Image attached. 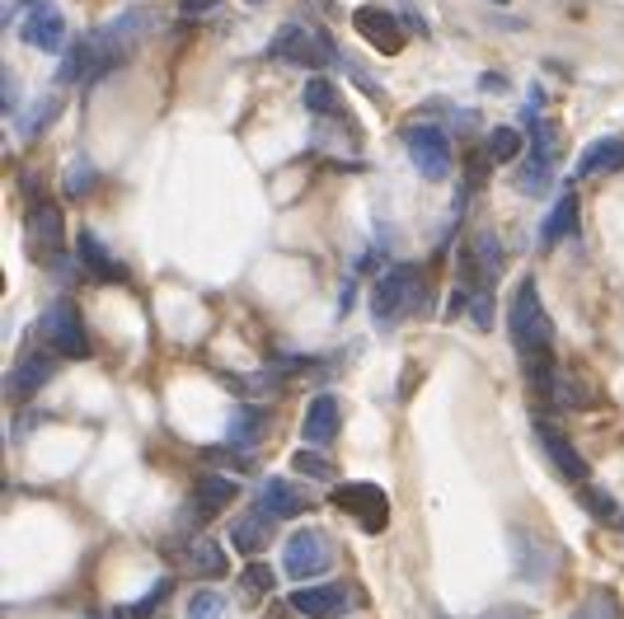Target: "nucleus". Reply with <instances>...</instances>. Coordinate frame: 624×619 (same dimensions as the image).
<instances>
[{
  "label": "nucleus",
  "instance_id": "8",
  "mask_svg": "<svg viewBox=\"0 0 624 619\" xmlns=\"http://www.w3.org/2000/svg\"><path fill=\"white\" fill-rule=\"evenodd\" d=\"M334 507L353 516L366 535H381L389 526V497H385L381 484H372V478H353V484L334 488Z\"/></svg>",
  "mask_w": 624,
  "mask_h": 619
},
{
  "label": "nucleus",
  "instance_id": "3",
  "mask_svg": "<svg viewBox=\"0 0 624 619\" xmlns=\"http://www.w3.org/2000/svg\"><path fill=\"white\" fill-rule=\"evenodd\" d=\"M408 306H423V272L408 268V264L385 268L372 282V314H376V324H395Z\"/></svg>",
  "mask_w": 624,
  "mask_h": 619
},
{
  "label": "nucleus",
  "instance_id": "38",
  "mask_svg": "<svg viewBox=\"0 0 624 619\" xmlns=\"http://www.w3.org/2000/svg\"><path fill=\"white\" fill-rule=\"evenodd\" d=\"M207 461L211 465H226V470H245V461H240V455H230V451H207Z\"/></svg>",
  "mask_w": 624,
  "mask_h": 619
},
{
  "label": "nucleus",
  "instance_id": "35",
  "mask_svg": "<svg viewBox=\"0 0 624 619\" xmlns=\"http://www.w3.org/2000/svg\"><path fill=\"white\" fill-rule=\"evenodd\" d=\"M165 591H169V582H165V577H160V582H155V587H150V591L142 596V601H136V606L127 610V619H146V615H150L155 606H160V601H165Z\"/></svg>",
  "mask_w": 624,
  "mask_h": 619
},
{
  "label": "nucleus",
  "instance_id": "2",
  "mask_svg": "<svg viewBox=\"0 0 624 619\" xmlns=\"http://www.w3.org/2000/svg\"><path fill=\"white\" fill-rule=\"evenodd\" d=\"M132 29H146V14H123V19H113V24L85 33L81 43H71V52L62 56V71H56V85H85L94 75L118 71L136 52V38H142Z\"/></svg>",
  "mask_w": 624,
  "mask_h": 619
},
{
  "label": "nucleus",
  "instance_id": "27",
  "mask_svg": "<svg viewBox=\"0 0 624 619\" xmlns=\"http://www.w3.org/2000/svg\"><path fill=\"white\" fill-rule=\"evenodd\" d=\"M526 146L531 142H526V132H517V127H493L489 132V159L493 165H512V159H521Z\"/></svg>",
  "mask_w": 624,
  "mask_h": 619
},
{
  "label": "nucleus",
  "instance_id": "7",
  "mask_svg": "<svg viewBox=\"0 0 624 619\" xmlns=\"http://www.w3.org/2000/svg\"><path fill=\"white\" fill-rule=\"evenodd\" d=\"M329 564H334V545H329V535L315 530V526L297 530L282 545V572L291 577V582H310V577L329 572Z\"/></svg>",
  "mask_w": 624,
  "mask_h": 619
},
{
  "label": "nucleus",
  "instance_id": "29",
  "mask_svg": "<svg viewBox=\"0 0 624 619\" xmlns=\"http://www.w3.org/2000/svg\"><path fill=\"white\" fill-rule=\"evenodd\" d=\"M263 423H268V413H263V409H240L236 417H230V446H249V442H259Z\"/></svg>",
  "mask_w": 624,
  "mask_h": 619
},
{
  "label": "nucleus",
  "instance_id": "5",
  "mask_svg": "<svg viewBox=\"0 0 624 619\" xmlns=\"http://www.w3.org/2000/svg\"><path fill=\"white\" fill-rule=\"evenodd\" d=\"M38 333L48 338V348L56 357H75V362H85L90 357V333H85V319L81 310H75L71 296H62V301H52L43 324H38Z\"/></svg>",
  "mask_w": 624,
  "mask_h": 619
},
{
  "label": "nucleus",
  "instance_id": "31",
  "mask_svg": "<svg viewBox=\"0 0 624 619\" xmlns=\"http://www.w3.org/2000/svg\"><path fill=\"white\" fill-rule=\"evenodd\" d=\"M188 619H226V596L211 591V587L193 591L188 596Z\"/></svg>",
  "mask_w": 624,
  "mask_h": 619
},
{
  "label": "nucleus",
  "instance_id": "15",
  "mask_svg": "<svg viewBox=\"0 0 624 619\" xmlns=\"http://www.w3.org/2000/svg\"><path fill=\"white\" fill-rule=\"evenodd\" d=\"M24 38L29 48H38V52H66V19L56 14L48 0H38V6L29 10V19H24Z\"/></svg>",
  "mask_w": 624,
  "mask_h": 619
},
{
  "label": "nucleus",
  "instance_id": "10",
  "mask_svg": "<svg viewBox=\"0 0 624 619\" xmlns=\"http://www.w3.org/2000/svg\"><path fill=\"white\" fill-rule=\"evenodd\" d=\"M29 249L43 258H62L66 249V221H62V207L56 203H33L29 207Z\"/></svg>",
  "mask_w": 624,
  "mask_h": 619
},
{
  "label": "nucleus",
  "instance_id": "20",
  "mask_svg": "<svg viewBox=\"0 0 624 619\" xmlns=\"http://www.w3.org/2000/svg\"><path fill=\"white\" fill-rule=\"evenodd\" d=\"M620 169H624V136H601L578 159V178H601V174H620Z\"/></svg>",
  "mask_w": 624,
  "mask_h": 619
},
{
  "label": "nucleus",
  "instance_id": "4",
  "mask_svg": "<svg viewBox=\"0 0 624 619\" xmlns=\"http://www.w3.org/2000/svg\"><path fill=\"white\" fill-rule=\"evenodd\" d=\"M268 56L272 62H287V66H301V71H324L329 62H334V43H329L324 33L305 29V24H282Z\"/></svg>",
  "mask_w": 624,
  "mask_h": 619
},
{
  "label": "nucleus",
  "instance_id": "36",
  "mask_svg": "<svg viewBox=\"0 0 624 619\" xmlns=\"http://www.w3.org/2000/svg\"><path fill=\"white\" fill-rule=\"evenodd\" d=\"M90 165H85V159H81V165H75V169H66V193H75V197H81L85 188H90Z\"/></svg>",
  "mask_w": 624,
  "mask_h": 619
},
{
  "label": "nucleus",
  "instance_id": "17",
  "mask_svg": "<svg viewBox=\"0 0 624 619\" xmlns=\"http://www.w3.org/2000/svg\"><path fill=\"white\" fill-rule=\"evenodd\" d=\"M75 254H81V264L90 277H100V282H127V268L113 258V249L100 245V235L94 230H81L75 235Z\"/></svg>",
  "mask_w": 624,
  "mask_h": 619
},
{
  "label": "nucleus",
  "instance_id": "28",
  "mask_svg": "<svg viewBox=\"0 0 624 619\" xmlns=\"http://www.w3.org/2000/svg\"><path fill=\"white\" fill-rule=\"evenodd\" d=\"M573 619H624V615H620V596H615L611 587H596V591H587V596L578 601Z\"/></svg>",
  "mask_w": 624,
  "mask_h": 619
},
{
  "label": "nucleus",
  "instance_id": "40",
  "mask_svg": "<svg viewBox=\"0 0 624 619\" xmlns=\"http://www.w3.org/2000/svg\"><path fill=\"white\" fill-rule=\"evenodd\" d=\"M6 113H14V80H10V71H6Z\"/></svg>",
  "mask_w": 624,
  "mask_h": 619
},
{
  "label": "nucleus",
  "instance_id": "24",
  "mask_svg": "<svg viewBox=\"0 0 624 619\" xmlns=\"http://www.w3.org/2000/svg\"><path fill=\"white\" fill-rule=\"evenodd\" d=\"M184 568L193 572V577H226V568H230V558H226V549H221V540H193L188 549H184Z\"/></svg>",
  "mask_w": 624,
  "mask_h": 619
},
{
  "label": "nucleus",
  "instance_id": "11",
  "mask_svg": "<svg viewBox=\"0 0 624 619\" xmlns=\"http://www.w3.org/2000/svg\"><path fill=\"white\" fill-rule=\"evenodd\" d=\"M353 29H357L376 52H385V56H399V52H404V29H399V19L389 14V10H381V6H357V10H353Z\"/></svg>",
  "mask_w": 624,
  "mask_h": 619
},
{
  "label": "nucleus",
  "instance_id": "16",
  "mask_svg": "<svg viewBox=\"0 0 624 619\" xmlns=\"http://www.w3.org/2000/svg\"><path fill=\"white\" fill-rule=\"evenodd\" d=\"M240 497V484L230 474H202L198 488H193V503H188V516H221L230 503Z\"/></svg>",
  "mask_w": 624,
  "mask_h": 619
},
{
  "label": "nucleus",
  "instance_id": "18",
  "mask_svg": "<svg viewBox=\"0 0 624 619\" xmlns=\"http://www.w3.org/2000/svg\"><path fill=\"white\" fill-rule=\"evenodd\" d=\"M526 142H531L526 155L544 159V165L559 159V123H550V117L540 113V94H531V109H526Z\"/></svg>",
  "mask_w": 624,
  "mask_h": 619
},
{
  "label": "nucleus",
  "instance_id": "12",
  "mask_svg": "<svg viewBox=\"0 0 624 619\" xmlns=\"http://www.w3.org/2000/svg\"><path fill=\"white\" fill-rule=\"evenodd\" d=\"M535 436H540L544 455H550V465H554L563 478H569V484H587V478H592V465H587V461H582V455L573 451V442H569V436H563L559 427H550V423H544V417H535Z\"/></svg>",
  "mask_w": 624,
  "mask_h": 619
},
{
  "label": "nucleus",
  "instance_id": "30",
  "mask_svg": "<svg viewBox=\"0 0 624 619\" xmlns=\"http://www.w3.org/2000/svg\"><path fill=\"white\" fill-rule=\"evenodd\" d=\"M550 399H554L559 409H587V404H592V394L573 381V371H559V375H554V390H550Z\"/></svg>",
  "mask_w": 624,
  "mask_h": 619
},
{
  "label": "nucleus",
  "instance_id": "32",
  "mask_svg": "<svg viewBox=\"0 0 624 619\" xmlns=\"http://www.w3.org/2000/svg\"><path fill=\"white\" fill-rule=\"evenodd\" d=\"M291 470L310 474V478H339L334 461H329V455H320V451H297V455H291Z\"/></svg>",
  "mask_w": 624,
  "mask_h": 619
},
{
  "label": "nucleus",
  "instance_id": "33",
  "mask_svg": "<svg viewBox=\"0 0 624 619\" xmlns=\"http://www.w3.org/2000/svg\"><path fill=\"white\" fill-rule=\"evenodd\" d=\"M29 109H33V113L24 117V136H38V132H43L52 117H56V99H38V104H29Z\"/></svg>",
  "mask_w": 624,
  "mask_h": 619
},
{
  "label": "nucleus",
  "instance_id": "37",
  "mask_svg": "<svg viewBox=\"0 0 624 619\" xmlns=\"http://www.w3.org/2000/svg\"><path fill=\"white\" fill-rule=\"evenodd\" d=\"M582 503H587L592 512H615L611 497H606V493H592V488H582Z\"/></svg>",
  "mask_w": 624,
  "mask_h": 619
},
{
  "label": "nucleus",
  "instance_id": "23",
  "mask_svg": "<svg viewBox=\"0 0 624 619\" xmlns=\"http://www.w3.org/2000/svg\"><path fill=\"white\" fill-rule=\"evenodd\" d=\"M573 230H578V193H559V203L550 207V216H544V226H540V245L554 249L559 239H569Z\"/></svg>",
  "mask_w": 624,
  "mask_h": 619
},
{
  "label": "nucleus",
  "instance_id": "22",
  "mask_svg": "<svg viewBox=\"0 0 624 619\" xmlns=\"http://www.w3.org/2000/svg\"><path fill=\"white\" fill-rule=\"evenodd\" d=\"M52 381V357L48 352H24L19 357V367L10 375V394L14 399H29L33 390H43Z\"/></svg>",
  "mask_w": 624,
  "mask_h": 619
},
{
  "label": "nucleus",
  "instance_id": "34",
  "mask_svg": "<svg viewBox=\"0 0 624 619\" xmlns=\"http://www.w3.org/2000/svg\"><path fill=\"white\" fill-rule=\"evenodd\" d=\"M240 582H245L249 596H268V591H272V568H268V564H249Z\"/></svg>",
  "mask_w": 624,
  "mask_h": 619
},
{
  "label": "nucleus",
  "instance_id": "6",
  "mask_svg": "<svg viewBox=\"0 0 624 619\" xmlns=\"http://www.w3.org/2000/svg\"><path fill=\"white\" fill-rule=\"evenodd\" d=\"M404 151H408V159L418 165V174L433 178V184L451 174V165H456L451 136H446V127H437V123H414V127H404Z\"/></svg>",
  "mask_w": 624,
  "mask_h": 619
},
{
  "label": "nucleus",
  "instance_id": "21",
  "mask_svg": "<svg viewBox=\"0 0 624 619\" xmlns=\"http://www.w3.org/2000/svg\"><path fill=\"white\" fill-rule=\"evenodd\" d=\"M272 540V516L263 507L245 512L240 522H230V545H236L240 554H263V545Z\"/></svg>",
  "mask_w": 624,
  "mask_h": 619
},
{
  "label": "nucleus",
  "instance_id": "41",
  "mask_svg": "<svg viewBox=\"0 0 624 619\" xmlns=\"http://www.w3.org/2000/svg\"><path fill=\"white\" fill-rule=\"evenodd\" d=\"M249 6H268V0H249Z\"/></svg>",
  "mask_w": 624,
  "mask_h": 619
},
{
  "label": "nucleus",
  "instance_id": "1",
  "mask_svg": "<svg viewBox=\"0 0 624 619\" xmlns=\"http://www.w3.org/2000/svg\"><path fill=\"white\" fill-rule=\"evenodd\" d=\"M507 333H512V348L521 357V371L540 394L554 390V324L550 310L540 306V291L531 277H521V287L512 291V306H507Z\"/></svg>",
  "mask_w": 624,
  "mask_h": 619
},
{
  "label": "nucleus",
  "instance_id": "26",
  "mask_svg": "<svg viewBox=\"0 0 624 619\" xmlns=\"http://www.w3.org/2000/svg\"><path fill=\"white\" fill-rule=\"evenodd\" d=\"M550 184H554V165H544V159H535V155H521V165H517V193L540 197Z\"/></svg>",
  "mask_w": 624,
  "mask_h": 619
},
{
  "label": "nucleus",
  "instance_id": "14",
  "mask_svg": "<svg viewBox=\"0 0 624 619\" xmlns=\"http://www.w3.org/2000/svg\"><path fill=\"white\" fill-rule=\"evenodd\" d=\"M343 427V404H339V394H315L310 399V409L301 417V442L305 446H324V442H334Z\"/></svg>",
  "mask_w": 624,
  "mask_h": 619
},
{
  "label": "nucleus",
  "instance_id": "39",
  "mask_svg": "<svg viewBox=\"0 0 624 619\" xmlns=\"http://www.w3.org/2000/svg\"><path fill=\"white\" fill-rule=\"evenodd\" d=\"M221 0H179V10L184 14H207V10H217Z\"/></svg>",
  "mask_w": 624,
  "mask_h": 619
},
{
  "label": "nucleus",
  "instance_id": "25",
  "mask_svg": "<svg viewBox=\"0 0 624 619\" xmlns=\"http://www.w3.org/2000/svg\"><path fill=\"white\" fill-rule=\"evenodd\" d=\"M301 104L315 113V117H339V109H343V94H339V85L334 80H324V75H315L305 85V94H301Z\"/></svg>",
  "mask_w": 624,
  "mask_h": 619
},
{
  "label": "nucleus",
  "instance_id": "19",
  "mask_svg": "<svg viewBox=\"0 0 624 619\" xmlns=\"http://www.w3.org/2000/svg\"><path fill=\"white\" fill-rule=\"evenodd\" d=\"M253 507H263L272 522H282V516H301L310 503H305V493L297 484H287V478H263L259 484V503Z\"/></svg>",
  "mask_w": 624,
  "mask_h": 619
},
{
  "label": "nucleus",
  "instance_id": "13",
  "mask_svg": "<svg viewBox=\"0 0 624 619\" xmlns=\"http://www.w3.org/2000/svg\"><path fill=\"white\" fill-rule=\"evenodd\" d=\"M291 610L305 619H343L353 610V591L347 587H297L291 591Z\"/></svg>",
  "mask_w": 624,
  "mask_h": 619
},
{
  "label": "nucleus",
  "instance_id": "9",
  "mask_svg": "<svg viewBox=\"0 0 624 619\" xmlns=\"http://www.w3.org/2000/svg\"><path fill=\"white\" fill-rule=\"evenodd\" d=\"M512 549H517V577H526V582H544V577L559 568V549L544 540V535H535L531 526L512 530Z\"/></svg>",
  "mask_w": 624,
  "mask_h": 619
}]
</instances>
